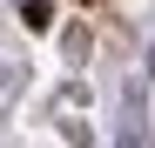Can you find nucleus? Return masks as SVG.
I'll return each instance as SVG.
<instances>
[{
	"mask_svg": "<svg viewBox=\"0 0 155 148\" xmlns=\"http://www.w3.org/2000/svg\"><path fill=\"white\" fill-rule=\"evenodd\" d=\"M27 7H34V0H27ZM34 14H41V7H34Z\"/></svg>",
	"mask_w": 155,
	"mask_h": 148,
	"instance_id": "nucleus-1",
	"label": "nucleus"
}]
</instances>
